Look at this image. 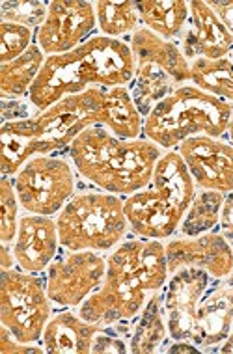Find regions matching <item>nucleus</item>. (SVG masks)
Wrapping results in <instances>:
<instances>
[{
  "instance_id": "1",
  "label": "nucleus",
  "mask_w": 233,
  "mask_h": 354,
  "mask_svg": "<svg viewBox=\"0 0 233 354\" xmlns=\"http://www.w3.org/2000/svg\"><path fill=\"white\" fill-rule=\"evenodd\" d=\"M170 278L165 241L127 237L106 254L101 286L77 308L88 323L120 326L135 321L147 300L162 291Z\"/></svg>"
},
{
  "instance_id": "2",
  "label": "nucleus",
  "mask_w": 233,
  "mask_h": 354,
  "mask_svg": "<svg viewBox=\"0 0 233 354\" xmlns=\"http://www.w3.org/2000/svg\"><path fill=\"white\" fill-rule=\"evenodd\" d=\"M104 90L69 95L44 112L23 120L2 122L0 127V170L13 177L39 155H68L75 138L88 127L103 122Z\"/></svg>"
},
{
  "instance_id": "3",
  "label": "nucleus",
  "mask_w": 233,
  "mask_h": 354,
  "mask_svg": "<svg viewBox=\"0 0 233 354\" xmlns=\"http://www.w3.org/2000/svg\"><path fill=\"white\" fill-rule=\"evenodd\" d=\"M133 77L135 60L129 43L95 34L66 55L47 56L28 101L36 112H44L62 99L92 88L129 86Z\"/></svg>"
},
{
  "instance_id": "4",
  "label": "nucleus",
  "mask_w": 233,
  "mask_h": 354,
  "mask_svg": "<svg viewBox=\"0 0 233 354\" xmlns=\"http://www.w3.org/2000/svg\"><path fill=\"white\" fill-rule=\"evenodd\" d=\"M162 153L144 136L120 138L103 125H93L75 138L68 157L80 181L127 198L149 185Z\"/></svg>"
},
{
  "instance_id": "5",
  "label": "nucleus",
  "mask_w": 233,
  "mask_h": 354,
  "mask_svg": "<svg viewBox=\"0 0 233 354\" xmlns=\"http://www.w3.org/2000/svg\"><path fill=\"white\" fill-rule=\"evenodd\" d=\"M196 190L181 155L162 153L149 185L123 200L131 235L157 241L178 235Z\"/></svg>"
},
{
  "instance_id": "6",
  "label": "nucleus",
  "mask_w": 233,
  "mask_h": 354,
  "mask_svg": "<svg viewBox=\"0 0 233 354\" xmlns=\"http://www.w3.org/2000/svg\"><path fill=\"white\" fill-rule=\"evenodd\" d=\"M232 120V104L187 82L149 110L144 118V138L162 151H174L192 136L224 138Z\"/></svg>"
},
{
  "instance_id": "7",
  "label": "nucleus",
  "mask_w": 233,
  "mask_h": 354,
  "mask_svg": "<svg viewBox=\"0 0 233 354\" xmlns=\"http://www.w3.org/2000/svg\"><path fill=\"white\" fill-rule=\"evenodd\" d=\"M122 196L99 189H79L56 214L64 250L109 254L131 235Z\"/></svg>"
},
{
  "instance_id": "8",
  "label": "nucleus",
  "mask_w": 233,
  "mask_h": 354,
  "mask_svg": "<svg viewBox=\"0 0 233 354\" xmlns=\"http://www.w3.org/2000/svg\"><path fill=\"white\" fill-rule=\"evenodd\" d=\"M135 60V77L127 86L136 109L144 118L166 95L190 82V62L178 41L162 39L140 26L127 39Z\"/></svg>"
},
{
  "instance_id": "9",
  "label": "nucleus",
  "mask_w": 233,
  "mask_h": 354,
  "mask_svg": "<svg viewBox=\"0 0 233 354\" xmlns=\"http://www.w3.org/2000/svg\"><path fill=\"white\" fill-rule=\"evenodd\" d=\"M44 274L21 269L2 270L0 276V324L21 343L41 342L44 330L55 313Z\"/></svg>"
},
{
  "instance_id": "10",
  "label": "nucleus",
  "mask_w": 233,
  "mask_h": 354,
  "mask_svg": "<svg viewBox=\"0 0 233 354\" xmlns=\"http://www.w3.org/2000/svg\"><path fill=\"white\" fill-rule=\"evenodd\" d=\"M23 213L56 216L77 194L80 177L68 155L32 157L12 177Z\"/></svg>"
},
{
  "instance_id": "11",
  "label": "nucleus",
  "mask_w": 233,
  "mask_h": 354,
  "mask_svg": "<svg viewBox=\"0 0 233 354\" xmlns=\"http://www.w3.org/2000/svg\"><path fill=\"white\" fill-rule=\"evenodd\" d=\"M106 254L92 250H64L44 272L47 293L60 310H77L101 286Z\"/></svg>"
},
{
  "instance_id": "12",
  "label": "nucleus",
  "mask_w": 233,
  "mask_h": 354,
  "mask_svg": "<svg viewBox=\"0 0 233 354\" xmlns=\"http://www.w3.org/2000/svg\"><path fill=\"white\" fill-rule=\"evenodd\" d=\"M97 34V15L88 0H53L44 25L36 32V45L45 56L66 55Z\"/></svg>"
},
{
  "instance_id": "13",
  "label": "nucleus",
  "mask_w": 233,
  "mask_h": 354,
  "mask_svg": "<svg viewBox=\"0 0 233 354\" xmlns=\"http://www.w3.org/2000/svg\"><path fill=\"white\" fill-rule=\"evenodd\" d=\"M165 252L170 274L181 269L205 270L213 280L233 274V248L221 227L194 237L174 235L165 241Z\"/></svg>"
},
{
  "instance_id": "14",
  "label": "nucleus",
  "mask_w": 233,
  "mask_h": 354,
  "mask_svg": "<svg viewBox=\"0 0 233 354\" xmlns=\"http://www.w3.org/2000/svg\"><path fill=\"white\" fill-rule=\"evenodd\" d=\"M198 190L233 192V146L213 136H192L176 149Z\"/></svg>"
},
{
  "instance_id": "15",
  "label": "nucleus",
  "mask_w": 233,
  "mask_h": 354,
  "mask_svg": "<svg viewBox=\"0 0 233 354\" xmlns=\"http://www.w3.org/2000/svg\"><path fill=\"white\" fill-rule=\"evenodd\" d=\"M211 281L213 278L200 269H181L170 274L162 289V304L170 339L192 343L198 304Z\"/></svg>"
},
{
  "instance_id": "16",
  "label": "nucleus",
  "mask_w": 233,
  "mask_h": 354,
  "mask_svg": "<svg viewBox=\"0 0 233 354\" xmlns=\"http://www.w3.org/2000/svg\"><path fill=\"white\" fill-rule=\"evenodd\" d=\"M12 248L17 269L44 274L62 250L56 216L23 213Z\"/></svg>"
},
{
  "instance_id": "17",
  "label": "nucleus",
  "mask_w": 233,
  "mask_h": 354,
  "mask_svg": "<svg viewBox=\"0 0 233 354\" xmlns=\"http://www.w3.org/2000/svg\"><path fill=\"white\" fill-rule=\"evenodd\" d=\"M189 12V23L179 39L185 58L189 62L227 58L233 49V36L213 8L203 0H190Z\"/></svg>"
},
{
  "instance_id": "18",
  "label": "nucleus",
  "mask_w": 233,
  "mask_h": 354,
  "mask_svg": "<svg viewBox=\"0 0 233 354\" xmlns=\"http://www.w3.org/2000/svg\"><path fill=\"white\" fill-rule=\"evenodd\" d=\"M233 330V274L213 280L196 310L192 343L202 353H216Z\"/></svg>"
},
{
  "instance_id": "19",
  "label": "nucleus",
  "mask_w": 233,
  "mask_h": 354,
  "mask_svg": "<svg viewBox=\"0 0 233 354\" xmlns=\"http://www.w3.org/2000/svg\"><path fill=\"white\" fill-rule=\"evenodd\" d=\"M103 326L88 323L77 310L53 313L41 336L47 354H92L93 342Z\"/></svg>"
},
{
  "instance_id": "20",
  "label": "nucleus",
  "mask_w": 233,
  "mask_h": 354,
  "mask_svg": "<svg viewBox=\"0 0 233 354\" xmlns=\"http://www.w3.org/2000/svg\"><path fill=\"white\" fill-rule=\"evenodd\" d=\"M170 342L168 324H166L162 291L155 293L147 300L140 315L131 324L129 353L131 354H153L162 353L166 343Z\"/></svg>"
},
{
  "instance_id": "21",
  "label": "nucleus",
  "mask_w": 233,
  "mask_h": 354,
  "mask_svg": "<svg viewBox=\"0 0 233 354\" xmlns=\"http://www.w3.org/2000/svg\"><path fill=\"white\" fill-rule=\"evenodd\" d=\"M47 56L36 43L25 55L8 64H0V97L2 101L28 99L36 79L41 73Z\"/></svg>"
},
{
  "instance_id": "22",
  "label": "nucleus",
  "mask_w": 233,
  "mask_h": 354,
  "mask_svg": "<svg viewBox=\"0 0 233 354\" xmlns=\"http://www.w3.org/2000/svg\"><path fill=\"white\" fill-rule=\"evenodd\" d=\"M142 26L168 41H178L189 23L187 0H144L138 2Z\"/></svg>"
},
{
  "instance_id": "23",
  "label": "nucleus",
  "mask_w": 233,
  "mask_h": 354,
  "mask_svg": "<svg viewBox=\"0 0 233 354\" xmlns=\"http://www.w3.org/2000/svg\"><path fill=\"white\" fill-rule=\"evenodd\" d=\"M101 125L120 138L144 136V116L140 114V110L136 109L127 86H116L111 90H104Z\"/></svg>"
},
{
  "instance_id": "24",
  "label": "nucleus",
  "mask_w": 233,
  "mask_h": 354,
  "mask_svg": "<svg viewBox=\"0 0 233 354\" xmlns=\"http://www.w3.org/2000/svg\"><path fill=\"white\" fill-rule=\"evenodd\" d=\"M97 15V34L112 39H129L142 26L138 2L133 0H97L93 2Z\"/></svg>"
},
{
  "instance_id": "25",
  "label": "nucleus",
  "mask_w": 233,
  "mask_h": 354,
  "mask_svg": "<svg viewBox=\"0 0 233 354\" xmlns=\"http://www.w3.org/2000/svg\"><path fill=\"white\" fill-rule=\"evenodd\" d=\"M226 202V194L215 190H196V196L187 209L183 222L179 226L178 235L194 237L202 233L213 232L221 226L222 207Z\"/></svg>"
},
{
  "instance_id": "26",
  "label": "nucleus",
  "mask_w": 233,
  "mask_h": 354,
  "mask_svg": "<svg viewBox=\"0 0 233 354\" xmlns=\"http://www.w3.org/2000/svg\"><path fill=\"white\" fill-rule=\"evenodd\" d=\"M190 82L233 106V62L230 58L190 62Z\"/></svg>"
},
{
  "instance_id": "27",
  "label": "nucleus",
  "mask_w": 233,
  "mask_h": 354,
  "mask_svg": "<svg viewBox=\"0 0 233 354\" xmlns=\"http://www.w3.org/2000/svg\"><path fill=\"white\" fill-rule=\"evenodd\" d=\"M21 216H23V209L13 187V179L10 176H2L0 179V241L2 245H13V241L17 237Z\"/></svg>"
},
{
  "instance_id": "28",
  "label": "nucleus",
  "mask_w": 233,
  "mask_h": 354,
  "mask_svg": "<svg viewBox=\"0 0 233 354\" xmlns=\"http://www.w3.org/2000/svg\"><path fill=\"white\" fill-rule=\"evenodd\" d=\"M36 32L28 26L0 21V64L23 56L36 43Z\"/></svg>"
},
{
  "instance_id": "29",
  "label": "nucleus",
  "mask_w": 233,
  "mask_h": 354,
  "mask_svg": "<svg viewBox=\"0 0 233 354\" xmlns=\"http://www.w3.org/2000/svg\"><path fill=\"white\" fill-rule=\"evenodd\" d=\"M47 13H49V2H36V0L2 2L0 21L15 23V25H23L37 30L39 26L44 25Z\"/></svg>"
},
{
  "instance_id": "30",
  "label": "nucleus",
  "mask_w": 233,
  "mask_h": 354,
  "mask_svg": "<svg viewBox=\"0 0 233 354\" xmlns=\"http://www.w3.org/2000/svg\"><path fill=\"white\" fill-rule=\"evenodd\" d=\"M0 353L4 354H45V348L41 343H28L17 342L13 334L6 326H0Z\"/></svg>"
},
{
  "instance_id": "31",
  "label": "nucleus",
  "mask_w": 233,
  "mask_h": 354,
  "mask_svg": "<svg viewBox=\"0 0 233 354\" xmlns=\"http://www.w3.org/2000/svg\"><path fill=\"white\" fill-rule=\"evenodd\" d=\"M207 4L213 8V12L218 15L222 25L226 26L233 36V0H213V2H207Z\"/></svg>"
},
{
  "instance_id": "32",
  "label": "nucleus",
  "mask_w": 233,
  "mask_h": 354,
  "mask_svg": "<svg viewBox=\"0 0 233 354\" xmlns=\"http://www.w3.org/2000/svg\"><path fill=\"white\" fill-rule=\"evenodd\" d=\"M221 232L226 235L230 245L233 248V192L226 196V202L222 207V218H221Z\"/></svg>"
},
{
  "instance_id": "33",
  "label": "nucleus",
  "mask_w": 233,
  "mask_h": 354,
  "mask_svg": "<svg viewBox=\"0 0 233 354\" xmlns=\"http://www.w3.org/2000/svg\"><path fill=\"white\" fill-rule=\"evenodd\" d=\"M0 259H2V270L13 269L15 267V256H13L12 245H2V252H0Z\"/></svg>"
},
{
  "instance_id": "34",
  "label": "nucleus",
  "mask_w": 233,
  "mask_h": 354,
  "mask_svg": "<svg viewBox=\"0 0 233 354\" xmlns=\"http://www.w3.org/2000/svg\"><path fill=\"white\" fill-rule=\"evenodd\" d=\"M216 353H222V354H233V330L230 332V336L224 339V342L218 345V348H216Z\"/></svg>"
},
{
  "instance_id": "35",
  "label": "nucleus",
  "mask_w": 233,
  "mask_h": 354,
  "mask_svg": "<svg viewBox=\"0 0 233 354\" xmlns=\"http://www.w3.org/2000/svg\"><path fill=\"white\" fill-rule=\"evenodd\" d=\"M227 140L232 142V146H233V120H232V123H230V127H227Z\"/></svg>"
},
{
  "instance_id": "36",
  "label": "nucleus",
  "mask_w": 233,
  "mask_h": 354,
  "mask_svg": "<svg viewBox=\"0 0 233 354\" xmlns=\"http://www.w3.org/2000/svg\"><path fill=\"white\" fill-rule=\"evenodd\" d=\"M227 58H230V60L233 62V49H232V53H230V56H227Z\"/></svg>"
}]
</instances>
